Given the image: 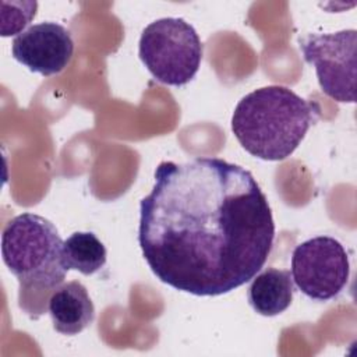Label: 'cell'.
Here are the masks:
<instances>
[{
	"label": "cell",
	"instance_id": "obj_1",
	"mask_svg": "<svg viewBox=\"0 0 357 357\" xmlns=\"http://www.w3.org/2000/svg\"><path fill=\"white\" fill-rule=\"evenodd\" d=\"M275 240L268 198L247 169L220 158L165 160L139 202L138 243L163 283L220 296L250 282Z\"/></svg>",
	"mask_w": 357,
	"mask_h": 357
},
{
	"label": "cell",
	"instance_id": "obj_2",
	"mask_svg": "<svg viewBox=\"0 0 357 357\" xmlns=\"http://www.w3.org/2000/svg\"><path fill=\"white\" fill-rule=\"evenodd\" d=\"M319 106L282 85L258 88L243 96L231 116L238 144L262 160L289 158L319 117Z\"/></svg>",
	"mask_w": 357,
	"mask_h": 357
},
{
	"label": "cell",
	"instance_id": "obj_3",
	"mask_svg": "<svg viewBox=\"0 0 357 357\" xmlns=\"http://www.w3.org/2000/svg\"><path fill=\"white\" fill-rule=\"evenodd\" d=\"M63 244L56 226L43 216L25 212L3 229L1 257L8 271L20 282V307L33 294V318L39 317V294H53L68 272L63 258Z\"/></svg>",
	"mask_w": 357,
	"mask_h": 357
},
{
	"label": "cell",
	"instance_id": "obj_4",
	"mask_svg": "<svg viewBox=\"0 0 357 357\" xmlns=\"http://www.w3.org/2000/svg\"><path fill=\"white\" fill-rule=\"evenodd\" d=\"M202 42L183 18H159L141 33L138 56L152 77L166 85L183 86L197 75L202 60Z\"/></svg>",
	"mask_w": 357,
	"mask_h": 357
},
{
	"label": "cell",
	"instance_id": "obj_5",
	"mask_svg": "<svg viewBox=\"0 0 357 357\" xmlns=\"http://www.w3.org/2000/svg\"><path fill=\"white\" fill-rule=\"evenodd\" d=\"M298 43L304 60L315 67L322 92L336 102L354 103L357 31L307 33Z\"/></svg>",
	"mask_w": 357,
	"mask_h": 357
},
{
	"label": "cell",
	"instance_id": "obj_6",
	"mask_svg": "<svg viewBox=\"0 0 357 357\" xmlns=\"http://www.w3.org/2000/svg\"><path fill=\"white\" fill-rule=\"evenodd\" d=\"M291 279L298 290L317 301L336 297L347 284L349 255L333 237L317 236L296 245L291 254Z\"/></svg>",
	"mask_w": 357,
	"mask_h": 357
},
{
	"label": "cell",
	"instance_id": "obj_7",
	"mask_svg": "<svg viewBox=\"0 0 357 357\" xmlns=\"http://www.w3.org/2000/svg\"><path fill=\"white\" fill-rule=\"evenodd\" d=\"M13 57L29 71L43 77L61 73L74 53V42L67 28L57 22H39L15 36Z\"/></svg>",
	"mask_w": 357,
	"mask_h": 357
},
{
	"label": "cell",
	"instance_id": "obj_8",
	"mask_svg": "<svg viewBox=\"0 0 357 357\" xmlns=\"http://www.w3.org/2000/svg\"><path fill=\"white\" fill-rule=\"evenodd\" d=\"M47 310L56 332L74 336L95 319V307L86 287L71 280L59 286L47 301Z\"/></svg>",
	"mask_w": 357,
	"mask_h": 357
},
{
	"label": "cell",
	"instance_id": "obj_9",
	"mask_svg": "<svg viewBox=\"0 0 357 357\" xmlns=\"http://www.w3.org/2000/svg\"><path fill=\"white\" fill-rule=\"evenodd\" d=\"M293 293L294 283L290 271L268 268L252 278L247 296L257 314L275 317L290 307Z\"/></svg>",
	"mask_w": 357,
	"mask_h": 357
},
{
	"label": "cell",
	"instance_id": "obj_10",
	"mask_svg": "<svg viewBox=\"0 0 357 357\" xmlns=\"http://www.w3.org/2000/svg\"><path fill=\"white\" fill-rule=\"evenodd\" d=\"M106 248L91 231H75L63 244V258L67 269L92 275L106 264Z\"/></svg>",
	"mask_w": 357,
	"mask_h": 357
},
{
	"label": "cell",
	"instance_id": "obj_11",
	"mask_svg": "<svg viewBox=\"0 0 357 357\" xmlns=\"http://www.w3.org/2000/svg\"><path fill=\"white\" fill-rule=\"evenodd\" d=\"M36 1H25V3H11V15L3 17L1 35L10 36L15 33H21V29L28 25V22L36 14Z\"/></svg>",
	"mask_w": 357,
	"mask_h": 357
}]
</instances>
